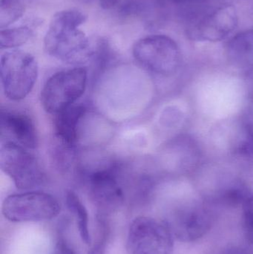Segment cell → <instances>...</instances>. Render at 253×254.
Returning a JSON list of instances; mask_svg holds the SVG:
<instances>
[{"label": "cell", "mask_w": 253, "mask_h": 254, "mask_svg": "<svg viewBox=\"0 0 253 254\" xmlns=\"http://www.w3.org/2000/svg\"><path fill=\"white\" fill-rule=\"evenodd\" d=\"M126 249L129 254H172L174 237L166 222L141 216L131 224Z\"/></svg>", "instance_id": "5"}, {"label": "cell", "mask_w": 253, "mask_h": 254, "mask_svg": "<svg viewBox=\"0 0 253 254\" xmlns=\"http://www.w3.org/2000/svg\"><path fill=\"white\" fill-rule=\"evenodd\" d=\"M65 203L68 210L77 219L79 232L82 240L86 244H89L91 243V237L89 230V216L86 207L83 205L77 194L72 191L67 192Z\"/></svg>", "instance_id": "14"}, {"label": "cell", "mask_w": 253, "mask_h": 254, "mask_svg": "<svg viewBox=\"0 0 253 254\" xmlns=\"http://www.w3.org/2000/svg\"><path fill=\"white\" fill-rule=\"evenodd\" d=\"M119 1L120 0H100V4L102 8L108 10L117 5Z\"/></svg>", "instance_id": "20"}, {"label": "cell", "mask_w": 253, "mask_h": 254, "mask_svg": "<svg viewBox=\"0 0 253 254\" xmlns=\"http://www.w3.org/2000/svg\"><path fill=\"white\" fill-rule=\"evenodd\" d=\"M0 168L19 189H33L44 182V173L36 157L14 143H1Z\"/></svg>", "instance_id": "7"}, {"label": "cell", "mask_w": 253, "mask_h": 254, "mask_svg": "<svg viewBox=\"0 0 253 254\" xmlns=\"http://www.w3.org/2000/svg\"><path fill=\"white\" fill-rule=\"evenodd\" d=\"M28 0H1L0 28H7L16 22L25 12Z\"/></svg>", "instance_id": "15"}, {"label": "cell", "mask_w": 253, "mask_h": 254, "mask_svg": "<svg viewBox=\"0 0 253 254\" xmlns=\"http://www.w3.org/2000/svg\"><path fill=\"white\" fill-rule=\"evenodd\" d=\"M227 254H251V253L245 249L235 248V249H232L231 250L228 251Z\"/></svg>", "instance_id": "21"}, {"label": "cell", "mask_w": 253, "mask_h": 254, "mask_svg": "<svg viewBox=\"0 0 253 254\" xmlns=\"http://www.w3.org/2000/svg\"><path fill=\"white\" fill-rule=\"evenodd\" d=\"M87 109L83 105H72L56 115L54 127L56 138L61 144L73 149L78 138V128Z\"/></svg>", "instance_id": "12"}, {"label": "cell", "mask_w": 253, "mask_h": 254, "mask_svg": "<svg viewBox=\"0 0 253 254\" xmlns=\"http://www.w3.org/2000/svg\"><path fill=\"white\" fill-rule=\"evenodd\" d=\"M87 83L86 68H75L59 71L49 77L40 93L43 109L57 115L66 110L84 94Z\"/></svg>", "instance_id": "3"}, {"label": "cell", "mask_w": 253, "mask_h": 254, "mask_svg": "<svg viewBox=\"0 0 253 254\" xmlns=\"http://www.w3.org/2000/svg\"><path fill=\"white\" fill-rule=\"evenodd\" d=\"M175 2H182V1H187V0H172Z\"/></svg>", "instance_id": "22"}, {"label": "cell", "mask_w": 253, "mask_h": 254, "mask_svg": "<svg viewBox=\"0 0 253 254\" xmlns=\"http://www.w3.org/2000/svg\"><path fill=\"white\" fill-rule=\"evenodd\" d=\"M250 198L243 204L244 228L247 240L253 245V203Z\"/></svg>", "instance_id": "18"}, {"label": "cell", "mask_w": 253, "mask_h": 254, "mask_svg": "<svg viewBox=\"0 0 253 254\" xmlns=\"http://www.w3.org/2000/svg\"><path fill=\"white\" fill-rule=\"evenodd\" d=\"M32 31L26 26L6 28L0 31L1 49H13L22 46L31 38Z\"/></svg>", "instance_id": "16"}, {"label": "cell", "mask_w": 253, "mask_h": 254, "mask_svg": "<svg viewBox=\"0 0 253 254\" xmlns=\"http://www.w3.org/2000/svg\"><path fill=\"white\" fill-rule=\"evenodd\" d=\"M166 223L177 240L183 243H192L209 232L213 224V218L203 207H184L175 212Z\"/></svg>", "instance_id": "8"}, {"label": "cell", "mask_w": 253, "mask_h": 254, "mask_svg": "<svg viewBox=\"0 0 253 254\" xmlns=\"http://www.w3.org/2000/svg\"><path fill=\"white\" fill-rule=\"evenodd\" d=\"M0 77L7 98L13 101L23 100L37 82V61L31 54L23 51L5 52L0 60Z\"/></svg>", "instance_id": "2"}, {"label": "cell", "mask_w": 253, "mask_h": 254, "mask_svg": "<svg viewBox=\"0 0 253 254\" xmlns=\"http://www.w3.org/2000/svg\"><path fill=\"white\" fill-rule=\"evenodd\" d=\"M1 211L10 222H40L56 217L60 205L51 194L32 191L9 195L3 201Z\"/></svg>", "instance_id": "6"}, {"label": "cell", "mask_w": 253, "mask_h": 254, "mask_svg": "<svg viewBox=\"0 0 253 254\" xmlns=\"http://www.w3.org/2000/svg\"><path fill=\"white\" fill-rule=\"evenodd\" d=\"M105 216L97 214V239L88 254H105L109 228Z\"/></svg>", "instance_id": "17"}, {"label": "cell", "mask_w": 253, "mask_h": 254, "mask_svg": "<svg viewBox=\"0 0 253 254\" xmlns=\"http://www.w3.org/2000/svg\"><path fill=\"white\" fill-rule=\"evenodd\" d=\"M227 55L230 64L243 71L253 70V29L236 34L229 42Z\"/></svg>", "instance_id": "13"}, {"label": "cell", "mask_w": 253, "mask_h": 254, "mask_svg": "<svg viewBox=\"0 0 253 254\" xmlns=\"http://www.w3.org/2000/svg\"><path fill=\"white\" fill-rule=\"evenodd\" d=\"M1 143H12L27 149L37 148L38 135L35 125L28 115L16 110L0 111Z\"/></svg>", "instance_id": "11"}, {"label": "cell", "mask_w": 253, "mask_h": 254, "mask_svg": "<svg viewBox=\"0 0 253 254\" xmlns=\"http://www.w3.org/2000/svg\"><path fill=\"white\" fill-rule=\"evenodd\" d=\"M86 18L83 12L73 9L56 13L45 37V50L48 55L71 65L87 62L93 52L86 34L79 29Z\"/></svg>", "instance_id": "1"}, {"label": "cell", "mask_w": 253, "mask_h": 254, "mask_svg": "<svg viewBox=\"0 0 253 254\" xmlns=\"http://www.w3.org/2000/svg\"><path fill=\"white\" fill-rule=\"evenodd\" d=\"M133 55L147 69L160 75L176 72L181 63V54L175 40L165 35H152L135 43Z\"/></svg>", "instance_id": "4"}, {"label": "cell", "mask_w": 253, "mask_h": 254, "mask_svg": "<svg viewBox=\"0 0 253 254\" xmlns=\"http://www.w3.org/2000/svg\"><path fill=\"white\" fill-rule=\"evenodd\" d=\"M237 25L236 8L227 4L202 18L189 30L188 36L196 41H221L231 34Z\"/></svg>", "instance_id": "9"}, {"label": "cell", "mask_w": 253, "mask_h": 254, "mask_svg": "<svg viewBox=\"0 0 253 254\" xmlns=\"http://www.w3.org/2000/svg\"><path fill=\"white\" fill-rule=\"evenodd\" d=\"M89 195L98 214L106 216L117 211L123 202V194L111 170H100L89 178Z\"/></svg>", "instance_id": "10"}, {"label": "cell", "mask_w": 253, "mask_h": 254, "mask_svg": "<svg viewBox=\"0 0 253 254\" xmlns=\"http://www.w3.org/2000/svg\"><path fill=\"white\" fill-rule=\"evenodd\" d=\"M53 254H75L74 251L65 243L63 240H59L56 245Z\"/></svg>", "instance_id": "19"}, {"label": "cell", "mask_w": 253, "mask_h": 254, "mask_svg": "<svg viewBox=\"0 0 253 254\" xmlns=\"http://www.w3.org/2000/svg\"><path fill=\"white\" fill-rule=\"evenodd\" d=\"M251 201H252V202L253 203V196H251Z\"/></svg>", "instance_id": "23"}]
</instances>
